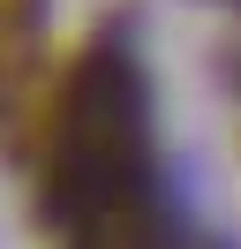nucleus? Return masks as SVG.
<instances>
[{
  "label": "nucleus",
  "mask_w": 241,
  "mask_h": 249,
  "mask_svg": "<svg viewBox=\"0 0 241 249\" xmlns=\"http://www.w3.org/2000/svg\"><path fill=\"white\" fill-rule=\"evenodd\" d=\"M151 196L143 166V83L120 53L90 46L68 68L53 113H45V212L60 227L113 204Z\"/></svg>",
  "instance_id": "f257e3e1"
},
{
  "label": "nucleus",
  "mask_w": 241,
  "mask_h": 249,
  "mask_svg": "<svg viewBox=\"0 0 241 249\" xmlns=\"http://www.w3.org/2000/svg\"><path fill=\"white\" fill-rule=\"evenodd\" d=\"M68 249H166V242H158L151 196H136V204H113V212L75 219V227H68Z\"/></svg>",
  "instance_id": "f03ea898"
},
{
  "label": "nucleus",
  "mask_w": 241,
  "mask_h": 249,
  "mask_svg": "<svg viewBox=\"0 0 241 249\" xmlns=\"http://www.w3.org/2000/svg\"><path fill=\"white\" fill-rule=\"evenodd\" d=\"M30 53H38V0H0V106L23 91Z\"/></svg>",
  "instance_id": "7ed1b4c3"
}]
</instances>
